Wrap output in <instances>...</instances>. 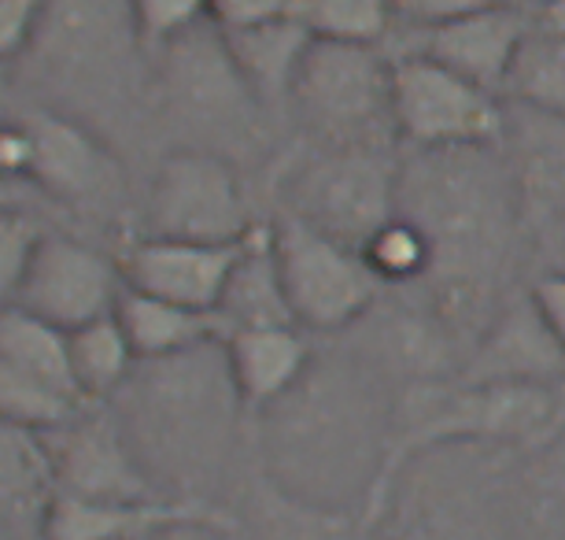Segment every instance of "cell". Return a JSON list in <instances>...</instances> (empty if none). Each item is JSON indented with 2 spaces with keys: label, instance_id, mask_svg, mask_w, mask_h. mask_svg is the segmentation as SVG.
<instances>
[{
  "label": "cell",
  "instance_id": "obj_15",
  "mask_svg": "<svg viewBox=\"0 0 565 540\" xmlns=\"http://www.w3.org/2000/svg\"><path fill=\"white\" fill-rule=\"evenodd\" d=\"M141 45L130 19V0H49L34 45L26 52L60 78L108 71L122 49Z\"/></svg>",
  "mask_w": 565,
  "mask_h": 540
},
{
  "label": "cell",
  "instance_id": "obj_32",
  "mask_svg": "<svg viewBox=\"0 0 565 540\" xmlns=\"http://www.w3.org/2000/svg\"><path fill=\"white\" fill-rule=\"evenodd\" d=\"M41 237H45V230L34 219L19 215V211H4V219H0V289H4V300L26 274Z\"/></svg>",
  "mask_w": 565,
  "mask_h": 540
},
{
  "label": "cell",
  "instance_id": "obj_25",
  "mask_svg": "<svg viewBox=\"0 0 565 540\" xmlns=\"http://www.w3.org/2000/svg\"><path fill=\"white\" fill-rule=\"evenodd\" d=\"M67 341H71L74 381H78L82 396L89 404L119 396L126 381L134 378L137 363H141L115 311L74 326V330H67Z\"/></svg>",
  "mask_w": 565,
  "mask_h": 540
},
{
  "label": "cell",
  "instance_id": "obj_8",
  "mask_svg": "<svg viewBox=\"0 0 565 540\" xmlns=\"http://www.w3.org/2000/svg\"><path fill=\"white\" fill-rule=\"evenodd\" d=\"M392 119H396V134L414 148L499 145L507 134L499 93L425 52L396 63Z\"/></svg>",
  "mask_w": 565,
  "mask_h": 540
},
{
  "label": "cell",
  "instance_id": "obj_39",
  "mask_svg": "<svg viewBox=\"0 0 565 540\" xmlns=\"http://www.w3.org/2000/svg\"><path fill=\"white\" fill-rule=\"evenodd\" d=\"M540 4H543V0H540Z\"/></svg>",
  "mask_w": 565,
  "mask_h": 540
},
{
  "label": "cell",
  "instance_id": "obj_3",
  "mask_svg": "<svg viewBox=\"0 0 565 540\" xmlns=\"http://www.w3.org/2000/svg\"><path fill=\"white\" fill-rule=\"evenodd\" d=\"M119 396L122 426L152 478H193L222 459L244 407L226 337L181 356L141 359Z\"/></svg>",
  "mask_w": 565,
  "mask_h": 540
},
{
  "label": "cell",
  "instance_id": "obj_33",
  "mask_svg": "<svg viewBox=\"0 0 565 540\" xmlns=\"http://www.w3.org/2000/svg\"><path fill=\"white\" fill-rule=\"evenodd\" d=\"M49 0H0V52L4 60H23L34 45Z\"/></svg>",
  "mask_w": 565,
  "mask_h": 540
},
{
  "label": "cell",
  "instance_id": "obj_17",
  "mask_svg": "<svg viewBox=\"0 0 565 540\" xmlns=\"http://www.w3.org/2000/svg\"><path fill=\"white\" fill-rule=\"evenodd\" d=\"M56 500L60 474L49 433L19 426V422H4V430H0V537H49Z\"/></svg>",
  "mask_w": 565,
  "mask_h": 540
},
{
  "label": "cell",
  "instance_id": "obj_6",
  "mask_svg": "<svg viewBox=\"0 0 565 540\" xmlns=\"http://www.w3.org/2000/svg\"><path fill=\"white\" fill-rule=\"evenodd\" d=\"M274 256L296 322L315 333L351 330L385 289L362 248L329 237L296 215L274 222Z\"/></svg>",
  "mask_w": 565,
  "mask_h": 540
},
{
  "label": "cell",
  "instance_id": "obj_12",
  "mask_svg": "<svg viewBox=\"0 0 565 540\" xmlns=\"http://www.w3.org/2000/svg\"><path fill=\"white\" fill-rule=\"evenodd\" d=\"M56 455L60 493L82 500H148L152 474L137 455L122 419L108 411H82L67 426L49 430Z\"/></svg>",
  "mask_w": 565,
  "mask_h": 540
},
{
  "label": "cell",
  "instance_id": "obj_35",
  "mask_svg": "<svg viewBox=\"0 0 565 540\" xmlns=\"http://www.w3.org/2000/svg\"><path fill=\"white\" fill-rule=\"evenodd\" d=\"M289 8L292 0H211V23L222 30H244L289 15Z\"/></svg>",
  "mask_w": 565,
  "mask_h": 540
},
{
  "label": "cell",
  "instance_id": "obj_13",
  "mask_svg": "<svg viewBox=\"0 0 565 540\" xmlns=\"http://www.w3.org/2000/svg\"><path fill=\"white\" fill-rule=\"evenodd\" d=\"M244 241L211 245V241H181V237H148L145 234L122 248L119 267H122V278L130 289L215 311L222 293H226V285H230V274L244 252Z\"/></svg>",
  "mask_w": 565,
  "mask_h": 540
},
{
  "label": "cell",
  "instance_id": "obj_20",
  "mask_svg": "<svg viewBox=\"0 0 565 540\" xmlns=\"http://www.w3.org/2000/svg\"><path fill=\"white\" fill-rule=\"evenodd\" d=\"M226 356L233 381L241 389V400L248 411H263L285 396L311 367V345L303 337V326L277 322V326H241L226 333Z\"/></svg>",
  "mask_w": 565,
  "mask_h": 540
},
{
  "label": "cell",
  "instance_id": "obj_30",
  "mask_svg": "<svg viewBox=\"0 0 565 540\" xmlns=\"http://www.w3.org/2000/svg\"><path fill=\"white\" fill-rule=\"evenodd\" d=\"M525 518L543 533H565V419L536 448L525 474Z\"/></svg>",
  "mask_w": 565,
  "mask_h": 540
},
{
  "label": "cell",
  "instance_id": "obj_14",
  "mask_svg": "<svg viewBox=\"0 0 565 540\" xmlns=\"http://www.w3.org/2000/svg\"><path fill=\"white\" fill-rule=\"evenodd\" d=\"M30 134L26 178L67 204H93L119 189V163L82 123L56 112H30L19 119Z\"/></svg>",
  "mask_w": 565,
  "mask_h": 540
},
{
  "label": "cell",
  "instance_id": "obj_26",
  "mask_svg": "<svg viewBox=\"0 0 565 540\" xmlns=\"http://www.w3.org/2000/svg\"><path fill=\"white\" fill-rule=\"evenodd\" d=\"M521 197L565 211V119L525 108L514 163Z\"/></svg>",
  "mask_w": 565,
  "mask_h": 540
},
{
  "label": "cell",
  "instance_id": "obj_29",
  "mask_svg": "<svg viewBox=\"0 0 565 540\" xmlns=\"http://www.w3.org/2000/svg\"><path fill=\"white\" fill-rule=\"evenodd\" d=\"M362 256L370 260L373 274L385 285H414L429 282L436 267V248L429 234L403 211H396L385 226L362 245Z\"/></svg>",
  "mask_w": 565,
  "mask_h": 540
},
{
  "label": "cell",
  "instance_id": "obj_24",
  "mask_svg": "<svg viewBox=\"0 0 565 540\" xmlns=\"http://www.w3.org/2000/svg\"><path fill=\"white\" fill-rule=\"evenodd\" d=\"M237 56L241 71L248 74V82L259 93V100L270 97H289L292 74L300 67L307 45H311V30H307L292 12L281 19L244 30H222Z\"/></svg>",
  "mask_w": 565,
  "mask_h": 540
},
{
  "label": "cell",
  "instance_id": "obj_7",
  "mask_svg": "<svg viewBox=\"0 0 565 540\" xmlns=\"http://www.w3.org/2000/svg\"><path fill=\"white\" fill-rule=\"evenodd\" d=\"M255 230L244 182L226 156L181 148L156 167L145 197V234L230 245Z\"/></svg>",
  "mask_w": 565,
  "mask_h": 540
},
{
  "label": "cell",
  "instance_id": "obj_38",
  "mask_svg": "<svg viewBox=\"0 0 565 540\" xmlns=\"http://www.w3.org/2000/svg\"><path fill=\"white\" fill-rule=\"evenodd\" d=\"M540 27L562 30V34H565V0H543V4H540Z\"/></svg>",
  "mask_w": 565,
  "mask_h": 540
},
{
  "label": "cell",
  "instance_id": "obj_31",
  "mask_svg": "<svg viewBox=\"0 0 565 540\" xmlns=\"http://www.w3.org/2000/svg\"><path fill=\"white\" fill-rule=\"evenodd\" d=\"M130 19L145 52H163L170 41L211 19V0H130Z\"/></svg>",
  "mask_w": 565,
  "mask_h": 540
},
{
  "label": "cell",
  "instance_id": "obj_28",
  "mask_svg": "<svg viewBox=\"0 0 565 540\" xmlns=\"http://www.w3.org/2000/svg\"><path fill=\"white\" fill-rule=\"evenodd\" d=\"M289 12L311 30V38L377 45L392 30L396 0H292Z\"/></svg>",
  "mask_w": 565,
  "mask_h": 540
},
{
  "label": "cell",
  "instance_id": "obj_4",
  "mask_svg": "<svg viewBox=\"0 0 565 540\" xmlns=\"http://www.w3.org/2000/svg\"><path fill=\"white\" fill-rule=\"evenodd\" d=\"M285 215L362 248L399 211V163L385 145H326L281 186Z\"/></svg>",
  "mask_w": 565,
  "mask_h": 540
},
{
  "label": "cell",
  "instance_id": "obj_9",
  "mask_svg": "<svg viewBox=\"0 0 565 540\" xmlns=\"http://www.w3.org/2000/svg\"><path fill=\"white\" fill-rule=\"evenodd\" d=\"M89 407L71 367V341L63 326H52L15 304L0 315V411L4 422L41 433L67 426Z\"/></svg>",
  "mask_w": 565,
  "mask_h": 540
},
{
  "label": "cell",
  "instance_id": "obj_1",
  "mask_svg": "<svg viewBox=\"0 0 565 540\" xmlns=\"http://www.w3.org/2000/svg\"><path fill=\"white\" fill-rule=\"evenodd\" d=\"M255 415L274 493L326 518H348L351 507L366 518L396 444V415L373 370L337 356L311 359L289 393Z\"/></svg>",
  "mask_w": 565,
  "mask_h": 540
},
{
  "label": "cell",
  "instance_id": "obj_34",
  "mask_svg": "<svg viewBox=\"0 0 565 540\" xmlns=\"http://www.w3.org/2000/svg\"><path fill=\"white\" fill-rule=\"evenodd\" d=\"M514 0H396V15L414 27H436L458 15L488 12V8H503Z\"/></svg>",
  "mask_w": 565,
  "mask_h": 540
},
{
  "label": "cell",
  "instance_id": "obj_2",
  "mask_svg": "<svg viewBox=\"0 0 565 540\" xmlns=\"http://www.w3.org/2000/svg\"><path fill=\"white\" fill-rule=\"evenodd\" d=\"M518 174L495 156V145L414 148L399 163V211L436 248L440 315L469 304L503 271L518 234Z\"/></svg>",
  "mask_w": 565,
  "mask_h": 540
},
{
  "label": "cell",
  "instance_id": "obj_27",
  "mask_svg": "<svg viewBox=\"0 0 565 540\" xmlns=\"http://www.w3.org/2000/svg\"><path fill=\"white\" fill-rule=\"evenodd\" d=\"M507 93L521 108L562 115L565 119V34L562 30L540 27L529 30L525 45L518 49V60L510 67Z\"/></svg>",
  "mask_w": 565,
  "mask_h": 540
},
{
  "label": "cell",
  "instance_id": "obj_19",
  "mask_svg": "<svg viewBox=\"0 0 565 540\" xmlns=\"http://www.w3.org/2000/svg\"><path fill=\"white\" fill-rule=\"evenodd\" d=\"M565 378V348L554 341L547 322L540 319L532 296L518 307H507L484 330L473 359L466 363V381H540L554 385Z\"/></svg>",
  "mask_w": 565,
  "mask_h": 540
},
{
  "label": "cell",
  "instance_id": "obj_37",
  "mask_svg": "<svg viewBox=\"0 0 565 540\" xmlns=\"http://www.w3.org/2000/svg\"><path fill=\"white\" fill-rule=\"evenodd\" d=\"M0 167L8 178H26L30 167V134L23 123H8L0 134Z\"/></svg>",
  "mask_w": 565,
  "mask_h": 540
},
{
  "label": "cell",
  "instance_id": "obj_5",
  "mask_svg": "<svg viewBox=\"0 0 565 540\" xmlns=\"http://www.w3.org/2000/svg\"><path fill=\"white\" fill-rule=\"evenodd\" d=\"M392 86L396 63L377 45L315 38L292 74L289 100L326 145H381L385 126L396 130Z\"/></svg>",
  "mask_w": 565,
  "mask_h": 540
},
{
  "label": "cell",
  "instance_id": "obj_36",
  "mask_svg": "<svg viewBox=\"0 0 565 540\" xmlns=\"http://www.w3.org/2000/svg\"><path fill=\"white\" fill-rule=\"evenodd\" d=\"M532 304H536L540 319L547 322V330L554 333V341L565 348V271L543 274L540 282H532Z\"/></svg>",
  "mask_w": 565,
  "mask_h": 540
},
{
  "label": "cell",
  "instance_id": "obj_16",
  "mask_svg": "<svg viewBox=\"0 0 565 540\" xmlns=\"http://www.w3.org/2000/svg\"><path fill=\"white\" fill-rule=\"evenodd\" d=\"M230 518L215 515L200 504H170V500H82L63 496L56 500L49 522V540H141L170 533H204L222 529Z\"/></svg>",
  "mask_w": 565,
  "mask_h": 540
},
{
  "label": "cell",
  "instance_id": "obj_22",
  "mask_svg": "<svg viewBox=\"0 0 565 540\" xmlns=\"http://www.w3.org/2000/svg\"><path fill=\"white\" fill-rule=\"evenodd\" d=\"M218 319L230 330L241 326H277V322H296L289 296H285L281 271H277L274 256V226H259L244 241V252L237 267L230 274V285L218 300ZM300 326V322H296Z\"/></svg>",
  "mask_w": 565,
  "mask_h": 540
},
{
  "label": "cell",
  "instance_id": "obj_11",
  "mask_svg": "<svg viewBox=\"0 0 565 540\" xmlns=\"http://www.w3.org/2000/svg\"><path fill=\"white\" fill-rule=\"evenodd\" d=\"M122 289L126 278L119 260L100 256L97 248L82 245V241L45 234L26 274L4 304L23 307V311L52 326H63V330H74V326L115 311Z\"/></svg>",
  "mask_w": 565,
  "mask_h": 540
},
{
  "label": "cell",
  "instance_id": "obj_21",
  "mask_svg": "<svg viewBox=\"0 0 565 540\" xmlns=\"http://www.w3.org/2000/svg\"><path fill=\"white\" fill-rule=\"evenodd\" d=\"M126 337H130L137 359H167L193 352V348L226 337L218 311H204V307H189L163 300V296L141 293L126 285L119 304H115Z\"/></svg>",
  "mask_w": 565,
  "mask_h": 540
},
{
  "label": "cell",
  "instance_id": "obj_23",
  "mask_svg": "<svg viewBox=\"0 0 565 540\" xmlns=\"http://www.w3.org/2000/svg\"><path fill=\"white\" fill-rule=\"evenodd\" d=\"M355 326H366L370 352L377 356V363L414 381H440L451 363V348H447L451 333H447V319L440 311L414 315L411 307H396L381 319H370L366 311Z\"/></svg>",
  "mask_w": 565,
  "mask_h": 540
},
{
  "label": "cell",
  "instance_id": "obj_10",
  "mask_svg": "<svg viewBox=\"0 0 565 540\" xmlns=\"http://www.w3.org/2000/svg\"><path fill=\"white\" fill-rule=\"evenodd\" d=\"M156 60L163 100L178 115V123L222 137L252 126L255 104L263 100L248 74L241 71L222 27L211 19L170 41L163 52H156Z\"/></svg>",
  "mask_w": 565,
  "mask_h": 540
},
{
  "label": "cell",
  "instance_id": "obj_18",
  "mask_svg": "<svg viewBox=\"0 0 565 540\" xmlns=\"http://www.w3.org/2000/svg\"><path fill=\"white\" fill-rule=\"evenodd\" d=\"M529 30V19L521 15L518 4H503L447 19L436 27H422V52L488 89L507 93L510 67H514Z\"/></svg>",
  "mask_w": 565,
  "mask_h": 540
}]
</instances>
